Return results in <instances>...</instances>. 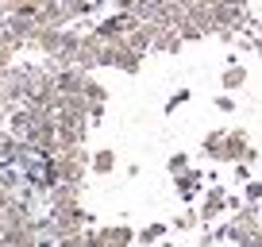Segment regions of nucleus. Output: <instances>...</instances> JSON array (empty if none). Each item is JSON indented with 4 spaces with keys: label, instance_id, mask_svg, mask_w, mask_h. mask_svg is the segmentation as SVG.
I'll use <instances>...</instances> for the list:
<instances>
[{
    "label": "nucleus",
    "instance_id": "nucleus-1",
    "mask_svg": "<svg viewBox=\"0 0 262 247\" xmlns=\"http://www.w3.org/2000/svg\"><path fill=\"white\" fill-rule=\"evenodd\" d=\"M0 100H4L8 112H16V108H24L31 100V74H27V66H8L0 74Z\"/></svg>",
    "mask_w": 262,
    "mask_h": 247
},
{
    "label": "nucleus",
    "instance_id": "nucleus-2",
    "mask_svg": "<svg viewBox=\"0 0 262 247\" xmlns=\"http://www.w3.org/2000/svg\"><path fill=\"white\" fill-rule=\"evenodd\" d=\"M212 24L224 43H235V31L247 24V4L243 0H212Z\"/></svg>",
    "mask_w": 262,
    "mask_h": 247
},
{
    "label": "nucleus",
    "instance_id": "nucleus-3",
    "mask_svg": "<svg viewBox=\"0 0 262 247\" xmlns=\"http://www.w3.org/2000/svg\"><path fill=\"white\" fill-rule=\"evenodd\" d=\"M100 66L123 70V74H139V66H143V54H135V50H131V47H127L123 39H116V43H104V54H100Z\"/></svg>",
    "mask_w": 262,
    "mask_h": 247
},
{
    "label": "nucleus",
    "instance_id": "nucleus-4",
    "mask_svg": "<svg viewBox=\"0 0 262 247\" xmlns=\"http://www.w3.org/2000/svg\"><path fill=\"white\" fill-rule=\"evenodd\" d=\"M54 216V236H77V232H85V224H89V213H85L81 205L74 209H62V213H50Z\"/></svg>",
    "mask_w": 262,
    "mask_h": 247
},
{
    "label": "nucleus",
    "instance_id": "nucleus-5",
    "mask_svg": "<svg viewBox=\"0 0 262 247\" xmlns=\"http://www.w3.org/2000/svg\"><path fill=\"white\" fill-rule=\"evenodd\" d=\"M100 54H104V39H100L97 31H89V35H81V47H77V62L74 66H81L85 74H89V70L100 66Z\"/></svg>",
    "mask_w": 262,
    "mask_h": 247
},
{
    "label": "nucleus",
    "instance_id": "nucleus-6",
    "mask_svg": "<svg viewBox=\"0 0 262 247\" xmlns=\"http://www.w3.org/2000/svg\"><path fill=\"white\" fill-rule=\"evenodd\" d=\"M85 135H89V123L85 120H66V116H58V151L85 147Z\"/></svg>",
    "mask_w": 262,
    "mask_h": 247
},
{
    "label": "nucleus",
    "instance_id": "nucleus-7",
    "mask_svg": "<svg viewBox=\"0 0 262 247\" xmlns=\"http://www.w3.org/2000/svg\"><path fill=\"white\" fill-rule=\"evenodd\" d=\"M74 205H81V186L58 181L54 190H50V197H47V213H62V209H74Z\"/></svg>",
    "mask_w": 262,
    "mask_h": 247
},
{
    "label": "nucleus",
    "instance_id": "nucleus-8",
    "mask_svg": "<svg viewBox=\"0 0 262 247\" xmlns=\"http://www.w3.org/2000/svg\"><path fill=\"white\" fill-rule=\"evenodd\" d=\"M155 31H158V24H135L127 35H123V43H127L135 54H147L150 43H155Z\"/></svg>",
    "mask_w": 262,
    "mask_h": 247
},
{
    "label": "nucleus",
    "instance_id": "nucleus-9",
    "mask_svg": "<svg viewBox=\"0 0 262 247\" xmlns=\"http://www.w3.org/2000/svg\"><path fill=\"white\" fill-rule=\"evenodd\" d=\"M247 155H251L247 135H243V132H228V139H224V158H220V162H247Z\"/></svg>",
    "mask_w": 262,
    "mask_h": 247
},
{
    "label": "nucleus",
    "instance_id": "nucleus-10",
    "mask_svg": "<svg viewBox=\"0 0 262 247\" xmlns=\"http://www.w3.org/2000/svg\"><path fill=\"white\" fill-rule=\"evenodd\" d=\"M224 209H228V193L220 190V186H212L205 197V205H201V220H212V216H220Z\"/></svg>",
    "mask_w": 262,
    "mask_h": 247
},
{
    "label": "nucleus",
    "instance_id": "nucleus-11",
    "mask_svg": "<svg viewBox=\"0 0 262 247\" xmlns=\"http://www.w3.org/2000/svg\"><path fill=\"white\" fill-rule=\"evenodd\" d=\"M150 50H162V54H173V50H181L178 27H158V31H155V43H150Z\"/></svg>",
    "mask_w": 262,
    "mask_h": 247
},
{
    "label": "nucleus",
    "instance_id": "nucleus-12",
    "mask_svg": "<svg viewBox=\"0 0 262 247\" xmlns=\"http://www.w3.org/2000/svg\"><path fill=\"white\" fill-rule=\"evenodd\" d=\"M100 236H104V247H131V243H135V232H131L127 224H116V228H100Z\"/></svg>",
    "mask_w": 262,
    "mask_h": 247
},
{
    "label": "nucleus",
    "instance_id": "nucleus-13",
    "mask_svg": "<svg viewBox=\"0 0 262 247\" xmlns=\"http://www.w3.org/2000/svg\"><path fill=\"white\" fill-rule=\"evenodd\" d=\"M58 4H62V12L70 16V24H74V19H81V16H89V12H97L104 0H58Z\"/></svg>",
    "mask_w": 262,
    "mask_h": 247
},
{
    "label": "nucleus",
    "instance_id": "nucleus-14",
    "mask_svg": "<svg viewBox=\"0 0 262 247\" xmlns=\"http://www.w3.org/2000/svg\"><path fill=\"white\" fill-rule=\"evenodd\" d=\"M231 224H235V228H247V232L262 228V209L258 205H243V209H239V216H231Z\"/></svg>",
    "mask_w": 262,
    "mask_h": 247
},
{
    "label": "nucleus",
    "instance_id": "nucleus-15",
    "mask_svg": "<svg viewBox=\"0 0 262 247\" xmlns=\"http://www.w3.org/2000/svg\"><path fill=\"white\" fill-rule=\"evenodd\" d=\"M243 81H247V70L239 66V58H231V66H228V70L220 74V85H224L228 93H235V89H239Z\"/></svg>",
    "mask_w": 262,
    "mask_h": 247
},
{
    "label": "nucleus",
    "instance_id": "nucleus-16",
    "mask_svg": "<svg viewBox=\"0 0 262 247\" xmlns=\"http://www.w3.org/2000/svg\"><path fill=\"white\" fill-rule=\"evenodd\" d=\"M89 170L100 174V178H108V174L116 170V151H97V155H89Z\"/></svg>",
    "mask_w": 262,
    "mask_h": 247
},
{
    "label": "nucleus",
    "instance_id": "nucleus-17",
    "mask_svg": "<svg viewBox=\"0 0 262 247\" xmlns=\"http://www.w3.org/2000/svg\"><path fill=\"white\" fill-rule=\"evenodd\" d=\"M224 139H228V132H208L205 139H201V151H205L208 158H224Z\"/></svg>",
    "mask_w": 262,
    "mask_h": 247
},
{
    "label": "nucleus",
    "instance_id": "nucleus-18",
    "mask_svg": "<svg viewBox=\"0 0 262 247\" xmlns=\"http://www.w3.org/2000/svg\"><path fill=\"white\" fill-rule=\"evenodd\" d=\"M196 186H201V170H185V174H178V190H181V197H193Z\"/></svg>",
    "mask_w": 262,
    "mask_h": 247
},
{
    "label": "nucleus",
    "instance_id": "nucleus-19",
    "mask_svg": "<svg viewBox=\"0 0 262 247\" xmlns=\"http://www.w3.org/2000/svg\"><path fill=\"white\" fill-rule=\"evenodd\" d=\"M162 236H166V228H162V224H147L143 232H135V243H143V247H147V243H158Z\"/></svg>",
    "mask_w": 262,
    "mask_h": 247
},
{
    "label": "nucleus",
    "instance_id": "nucleus-20",
    "mask_svg": "<svg viewBox=\"0 0 262 247\" xmlns=\"http://www.w3.org/2000/svg\"><path fill=\"white\" fill-rule=\"evenodd\" d=\"M85 100H89V105H104V100H108V89L89 77V81H85Z\"/></svg>",
    "mask_w": 262,
    "mask_h": 247
},
{
    "label": "nucleus",
    "instance_id": "nucleus-21",
    "mask_svg": "<svg viewBox=\"0 0 262 247\" xmlns=\"http://www.w3.org/2000/svg\"><path fill=\"white\" fill-rule=\"evenodd\" d=\"M178 35H181V43H196V39H205V31H201L193 19H185V24L178 27Z\"/></svg>",
    "mask_w": 262,
    "mask_h": 247
},
{
    "label": "nucleus",
    "instance_id": "nucleus-22",
    "mask_svg": "<svg viewBox=\"0 0 262 247\" xmlns=\"http://www.w3.org/2000/svg\"><path fill=\"white\" fill-rule=\"evenodd\" d=\"M166 170H170L173 178H178V174H185V170H189V155H181V151H178V155H170V162H166Z\"/></svg>",
    "mask_w": 262,
    "mask_h": 247
},
{
    "label": "nucleus",
    "instance_id": "nucleus-23",
    "mask_svg": "<svg viewBox=\"0 0 262 247\" xmlns=\"http://www.w3.org/2000/svg\"><path fill=\"white\" fill-rule=\"evenodd\" d=\"M243 193H247V205H258L262 201V181H247Z\"/></svg>",
    "mask_w": 262,
    "mask_h": 247
},
{
    "label": "nucleus",
    "instance_id": "nucleus-24",
    "mask_svg": "<svg viewBox=\"0 0 262 247\" xmlns=\"http://www.w3.org/2000/svg\"><path fill=\"white\" fill-rule=\"evenodd\" d=\"M54 247H89V243H85V232H77V236H62Z\"/></svg>",
    "mask_w": 262,
    "mask_h": 247
},
{
    "label": "nucleus",
    "instance_id": "nucleus-25",
    "mask_svg": "<svg viewBox=\"0 0 262 247\" xmlns=\"http://www.w3.org/2000/svg\"><path fill=\"white\" fill-rule=\"evenodd\" d=\"M185 100H189V89H178L170 100H166V112H173V108H178V105H185Z\"/></svg>",
    "mask_w": 262,
    "mask_h": 247
},
{
    "label": "nucleus",
    "instance_id": "nucleus-26",
    "mask_svg": "<svg viewBox=\"0 0 262 247\" xmlns=\"http://www.w3.org/2000/svg\"><path fill=\"white\" fill-rule=\"evenodd\" d=\"M173 224H178V232H185V228H193V224H196V216H193V213H181Z\"/></svg>",
    "mask_w": 262,
    "mask_h": 247
},
{
    "label": "nucleus",
    "instance_id": "nucleus-27",
    "mask_svg": "<svg viewBox=\"0 0 262 247\" xmlns=\"http://www.w3.org/2000/svg\"><path fill=\"white\" fill-rule=\"evenodd\" d=\"M216 108H220V112H231V108H235V100H231V97H216Z\"/></svg>",
    "mask_w": 262,
    "mask_h": 247
},
{
    "label": "nucleus",
    "instance_id": "nucleus-28",
    "mask_svg": "<svg viewBox=\"0 0 262 247\" xmlns=\"http://www.w3.org/2000/svg\"><path fill=\"white\" fill-rule=\"evenodd\" d=\"M235 178H251V162H235Z\"/></svg>",
    "mask_w": 262,
    "mask_h": 247
},
{
    "label": "nucleus",
    "instance_id": "nucleus-29",
    "mask_svg": "<svg viewBox=\"0 0 262 247\" xmlns=\"http://www.w3.org/2000/svg\"><path fill=\"white\" fill-rule=\"evenodd\" d=\"M104 116V105H89V120H100Z\"/></svg>",
    "mask_w": 262,
    "mask_h": 247
},
{
    "label": "nucleus",
    "instance_id": "nucleus-30",
    "mask_svg": "<svg viewBox=\"0 0 262 247\" xmlns=\"http://www.w3.org/2000/svg\"><path fill=\"white\" fill-rule=\"evenodd\" d=\"M251 247H262V228L254 232V239H251Z\"/></svg>",
    "mask_w": 262,
    "mask_h": 247
},
{
    "label": "nucleus",
    "instance_id": "nucleus-31",
    "mask_svg": "<svg viewBox=\"0 0 262 247\" xmlns=\"http://www.w3.org/2000/svg\"><path fill=\"white\" fill-rule=\"evenodd\" d=\"M4 120H8V108H4V100H0V123H4Z\"/></svg>",
    "mask_w": 262,
    "mask_h": 247
},
{
    "label": "nucleus",
    "instance_id": "nucleus-32",
    "mask_svg": "<svg viewBox=\"0 0 262 247\" xmlns=\"http://www.w3.org/2000/svg\"><path fill=\"white\" fill-rule=\"evenodd\" d=\"M258 54H262V43H258Z\"/></svg>",
    "mask_w": 262,
    "mask_h": 247
},
{
    "label": "nucleus",
    "instance_id": "nucleus-33",
    "mask_svg": "<svg viewBox=\"0 0 262 247\" xmlns=\"http://www.w3.org/2000/svg\"><path fill=\"white\" fill-rule=\"evenodd\" d=\"M258 209H262V201H258Z\"/></svg>",
    "mask_w": 262,
    "mask_h": 247
}]
</instances>
